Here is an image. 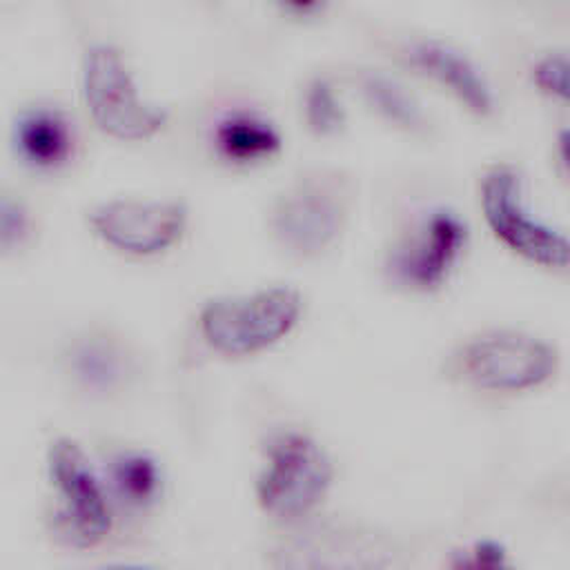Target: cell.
<instances>
[{
  "mask_svg": "<svg viewBox=\"0 0 570 570\" xmlns=\"http://www.w3.org/2000/svg\"><path fill=\"white\" fill-rule=\"evenodd\" d=\"M450 372L476 390L528 392L554 379L559 352L521 330H485L454 350Z\"/></svg>",
  "mask_w": 570,
  "mask_h": 570,
  "instance_id": "277c9868",
  "label": "cell"
},
{
  "mask_svg": "<svg viewBox=\"0 0 570 570\" xmlns=\"http://www.w3.org/2000/svg\"><path fill=\"white\" fill-rule=\"evenodd\" d=\"M100 570H156V568H149V566H138V563H111V566H105Z\"/></svg>",
  "mask_w": 570,
  "mask_h": 570,
  "instance_id": "7402d4cb",
  "label": "cell"
},
{
  "mask_svg": "<svg viewBox=\"0 0 570 570\" xmlns=\"http://www.w3.org/2000/svg\"><path fill=\"white\" fill-rule=\"evenodd\" d=\"M399 56L410 69L448 91L472 116L490 118L497 111V96L490 80L459 47L436 38H419L405 42Z\"/></svg>",
  "mask_w": 570,
  "mask_h": 570,
  "instance_id": "8fae6325",
  "label": "cell"
},
{
  "mask_svg": "<svg viewBox=\"0 0 570 570\" xmlns=\"http://www.w3.org/2000/svg\"><path fill=\"white\" fill-rule=\"evenodd\" d=\"M530 80L539 94L570 107V56L546 53L530 67Z\"/></svg>",
  "mask_w": 570,
  "mask_h": 570,
  "instance_id": "ac0fdd59",
  "label": "cell"
},
{
  "mask_svg": "<svg viewBox=\"0 0 570 570\" xmlns=\"http://www.w3.org/2000/svg\"><path fill=\"white\" fill-rule=\"evenodd\" d=\"M111 483L116 492L134 505L151 503L160 492V468L158 463L138 450L116 452L109 461Z\"/></svg>",
  "mask_w": 570,
  "mask_h": 570,
  "instance_id": "2e32d148",
  "label": "cell"
},
{
  "mask_svg": "<svg viewBox=\"0 0 570 570\" xmlns=\"http://www.w3.org/2000/svg\"><path fill=\"white\" fill-rule=\"evenodd\" d=\"M212 145L220 160L236 167H249L276 158L283 149V136L267 114L236 107L216 120Z\"/></svg>",
  "mask_w": 570,
  "mask_h": 570,
  "instance_id": "4fadbf2b",
  "label": "cell"
},
{
  "mask_svg": "<svg viewBox=\"0 0 570 570\" xmlns=\"http://www.w3.org/2000/svg\"><path fill=\"white\" fill-rule=\"evenodd\" d=\"M67 370L89 392H111L134 374L129 347L109 332H87L67 352Z\"/></svg>",
  "mask_w": 570,
  "mask_h": 570,
  "instance_id": "5bb4252c",
  "label": "cell"
},
{
  "mask_svg": "<svg viewBox=\"0 0 570 570\" xmlns=\"http://www.w3.org/2000/svg\"><path fill=\"white\" fill-rule=\"evenodd\" d=\"M479 207L490 234L508 252L541 269H570V236L530 207L514 165L494 163L483 169Z\"/></svg>",
  "mask_w": 570,
  "mask_h": 570,
  "instance_id": "7a4b0ae2",
  "label": "cell"
},
{
  "mask_svg": "<svg viewBox=\"0 0 570 570\" xmlns=\"http://www.w3.org/2000/svg\"><path fill=\"white\" fill-rule=\"evenodd\" d=\"M31 225H33V218H31L27 203L11 191H2V196H0V245H2V252L9 254L13 249H20L31 236Z\"/></svg>",
  "mask_w": 570,
  "mask_h": 570,
  "instance_id": "d6986e66",
  "label": "cell"
},
{
  "mask_svg": "<svg viewBox=\"0 0 570 570\" xmlns=\"http://www.w3.org/2000/svg\"><path fill=\"white\" fill-rule=\"evenodd\" d=\"M354 82L363 102L383 122L410 136H428L432 131L434 122L428 109L399 78L379 69H361L356 71Z\"/></svg>",
  "mask_w": 570,
  "mask_h": 570,
  "instance_id": "9a60e30c",
  "label": "cell"
},
{
  "mask_svg": "<svg viewBox=\"0 0 570 570\" xmlns=\"http://www.w3.org/2000/svg\"><path fill=\"white\" fill-rule=\"evenodd\" d=\"M305 127L316 136H336L347 125V109L327 76H312L301 96Z\"/></svg>",
  "mask_w": 570,
  "mask_h": 570,
  "instance_id": "e0dca14e",
  "label": "cell"
},
{
  "mask_svg": "<svg viewBox=\"0 0 570 570\" xmlns=\"http://www.w3.org/2000/svg\"><path fill=\"white\" fill-rule=\"evenodd\" d=\"M450 570H514L503 546L497 541H476L470 548L461 550L454 559Z\"/></svg>",
  "mask_w": 570,
  "mask_h": 570,
  "instance_id": "ffe728a7",
  "label": "cell"
},
{
  "mask_svg": "<svg viewBox=\"0 0 570 570\" xmlns=\"http://www.w3.org/2000/svg\"><path fill=\"white\" fill-rule=\"evenodd\" d=\"M16 156L38 174L65 169L76 156V127L69 114L56 105H31L16 114L11 127Z\"/></svg>",
  "mask_w": 570,
  "mask_h": 570,
  "instance_id": "7c38bea8",
  "label": "cell"
},
{
  "mask_svg": "<svg viewBox=\"0 0 570 570\" xmlns=\"http://www.w3.org/2000/svg\"><path fill=\"white\" fill-rule=\"evenodd\" d=\"M80 94L94 125L116 140H147L169 120L163 105L140 96L122 51L109 42L87 47L80 65Z\"/></svg>",
  "mask_w": 570,
  "mask_h": 570,
  "instance_id": "8992f818",
  "label": "cell"
},
{
  "mask_svg": "<svg viewBox=\"0 0 570 570\" xmlns=\"http://www.w3.org/2000/svg\"><path fill=\"white\" fill-rule=\"evenodd\" d=\"M356 203V180L341 167L294 174L267 205V234L294 261H316L343 238Z\"/></svg>",
  "mask_w": 570,
  "mask_h": 570,
  "instance_id": "6da1fadb",
  "label": "cell"
},
{
  "mask_svg": "<svg viewBox=\"0 0 570 570\" xmlns=\"http://www.w3.org/2000/svg\"><path fill=\"white\" fill-rule=\"evenodd\" d=\"M470 247V225L452 207H432L392 238L385 249V278L412 294L443 289Z\"/></svg>",
  "mask_w": 570,
  "mask_h": 570,
  "instance_id": "5b68a950",
  "label": "cell"
},
{
  "mask_svg": "<svg viewBox=\"0 0 570 570\" xmlns=\"http://www.w3.org/2000/svg\"><path fill=\"white\" fill-rule=\"evenodd\" d=\"M49 481L58 494V523L73 546L100 543L111 528L105 485L85 450L69 436H58L47 450Z\"/></svg>",
  "mask_w": 570,
  "mask_h": 570,
  "instance_id": "30bf717a",
  "label": "cell"
},
{
  "mask_svg": "<svg viewBox=\"0 0 570 570\" xmlns=\"http://www.w3.org/2000/svg\"><path fill=\"white\" fill-rule=\"evenodd\" d=\"M301 312L303 296L289 285L214 296L198 312V332L214 352L247 356L285 338Z\"/></svg>",
  "mask_w": 570,
  "mask_h": 570,
  "instance_id": "3957f363",
  "label": "cell"
},
{
  "mask_svg": "<svg viewBox=\"0 0 570 570\" xmlns=\"http://www.w3.org/2000/svg\"><path fill=\"white\" fill-rule=\"evenodd\" d=\"M394 543L374 528L356 523H314L269 548L274 570H385Z\"/></svg>",
  "mask_w": 570,
  "mask_h": 570,
  "instance_id": "ba28073f",
  "label": "cell"
},
{
  "mask_svg": "<svg viewBox=\"0 0 570 570\" xmlns=\"http://www.w3.org/2000/svg\"><path fill=\"white\" fill-rule=\"evenodd\" d=\"M334 465L330 454L296 430L278 432L265 448V461L256 479L258 505L278 519H296L312 512L330 492Z\"/></svg>",
  "mask_w": 570,
  "mask_h": 570,
  "instance_id": "52a82bcc",
  "label": "cell"
},
{
  "mask_svg": "<svg viewBox=\"0 0 570 570\" xmlns=\"http://www.w3.org/2000/svg\"><path fill=\"white\" fill-rule=\"evenodd\" d=\"M557 156L566 171L570 174V127H563L557 131Z\"/></svg>",
  "mask_w": 570,
  "mask_h": 570,
  "instance_id": "44dd1931",
  "label": "cell"
},
{
  "mask_svg": "<svg viewBox=\"0 0 570 570\" xmlns=\"http://www.w3.org/2000/svg\"><path fill=\"white\" fill-rule=\"evenodd\" d=\"M187 223L189 209L176 198H109L87 212V225L98 240L136 258L174 247Z\"/></svg>",
  "mask_w": 570,
  "mask_h": 570,
  "instance_id": "9c48e42d",
  "label": "cell"
}]
</instances>
